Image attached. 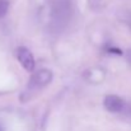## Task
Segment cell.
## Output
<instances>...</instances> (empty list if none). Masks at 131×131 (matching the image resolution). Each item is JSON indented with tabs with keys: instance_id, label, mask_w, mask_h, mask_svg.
Returning <instances> with one entry per match:
<instances>
[{
	"instance_id": "3",
	"label": "cell",
	"mask_w": 131,
	"mask_h": 131,
	"mask_svg": "<svg viewBox=\"0 0 131 131\" xmlns=\"http://www.w3.org/2000/svg\"><path fill=\"white\" fill-rule=\"evenodd\" d=\"M103 104H104V108L112 113H122V112H125V110L127 107L126 102L121 97L115 95V94L107 95L103 101Z\"/></svg>"
},
{
	"instance_id": "2",
	"label": "cell",
	"mask_w": 131,
	"mask_h": 131,
	"mask_svg": "<svg viewBox=\"0 0 131 131\" xmlns=\"http://www.w3.org/2000/svg\"><path fill=\"white\" fill-rule=\"evenodd\" d=\"M15 52H17V59L20 62V65L23 66V69L27 71H33L36 62H35V57H33V53L31 52V50L24 46H20L17 48Z\"/></svg>"
},
{
	"instance_id": "6",
	"label": "cell",
	"mask_w": 131,
	"mask_h": 131,
	"mask_svg": "<svg viewBox=\"0 0 131 131\" xmlns=\"http://www.w3.org/2000/svg\"><path fill=\"white\" fill-rule=\"evenodd\" d=\"M125 113H127L129 116H131V107H129V108L126 107V110H125Z\"/></svg>"
},
{
	"instance_id": "5",
	"label": "cell",
	"mask_w": 131,
	"mask_h": 131,
	"mask_svg": "<svg viewBox=\"0 0 131 131\" xmlns=\"http://www.w3.org/2000/svg\"><path fill=\"white\" fill-rule=\"evenodd\" d=\"M127 60H129V62H130V65H131V50L127 51Z\"/></svg>"
},
{
	"instance_id": "4",
	"label": "cell",
	"mask_w": 131,
	"mask_h": 131,
	"mask_svg": "<svg viewBox=\"0 0 131 131\" xmlns=\"http://www.w3.org/2000/svg\"><path fill=\"white\" fill-rule=\"evenodd\" d=\"M9 10V1L8 0H0V18L5 17Z\"/></svg>"
},
{
	"instance_id": "1",
	"label": "cell",
	"mask_w": 131,
	"mask_h": 131,
	"mask_svg": "<svg viewBox=\"0 0 131 131\" xmlns=\"http://www.w3.org/2000/svg\"><path fill=\"white\" fill-rule=\"evenodd\" d=\"M52 78H53V74L50 69H41V70L33 73L26 85V89L22 92L20 101L27 102V101L32 99L35 95H37L42 89H45L52 82Z\"/></svg>"
}]
</instances>
